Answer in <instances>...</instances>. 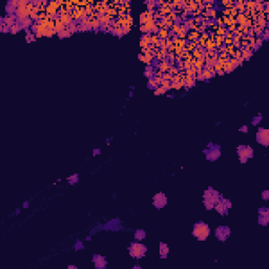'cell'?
Listing matches in <instances>:
<instances>
[{
  "label": "cell",
  "instance_id": "d6986e66",
  "mask_svg": "<svg viewBox=\"0 0 269 269\" xmlns=\"http://www.w3.org/2000/svg\"><path fill=\"white\" fill-rule=\"evenodd\" d=\"M239 132H242V134H248V132H249V127H248V125H246V124H244V125H242L239 128Z\"/></svg>",
  "mask_w": 269,
  "mask_h": 269
},
{
  "label": "cell",
  "instance_id": "7a4b0ae2",
  "mask_svg": "<svg viewBox=\"0 0 269 269\" xmlns=\"http://www.w3.org/2000/svg\"><path fill=\"white\" fill-rule=\"evenodd\" d=\"M191 234L196 238L198 241H206L210 235V227L207 223L203 221H199L195 223L193 229L191 231Z\"/></svg>",
  "mask_w": 269,
  "mask_h": 269
},
{
  "label": "cell",
  "instance_id": "277c9868",
  "mask_svg": "<svg viewBox=\"0 0 269 269\" xmlns=\"http://www.w3.org/2000/svg\"><path fill=\"white\" fill-rule=\"evenodd\" d=\"M203 152L206 157V160H208L209 162H216L222 155L221 146L218 144H213L212 142L207 144V147L204 149Z\"/></svg>",
  "mask_w": 269,
  "mask_h": 269
},
{
  "label": "cell",
  "instance_id": "603a6c76",
  "mask_svg": "<svg viewBox=\"0 0 269 269\" xmlns=\"http://www.w3.org/2000/svg\"><path fill=\"white\" fill-rule=\"evenodd\" d=\"M67 269H78V266L71 264V265H67Z\"/></svg>",
  "mask_w": 269,
  "mask_h": 269
},
{
  "label": "cell",
  "instance_id": "ffe728a7",
  "mask_svg": "<svg viewBox=\"0 0 269 269\" xmlns=\"http://www.w3.org/2000/svg\"><path fill=\"white\" fill-rule=\"evenodd\" d=\"M265 213H269V208L266 206H262L259 208V215H265Z\"/></svg>",
  "mask_w": 269,
  "mask_h": 269
},
{
  "label": "cell",
  "instance_id": "4fadbf2b",
  "mask_svg": "<svg viewBox=\"0 0 269 269\" xmlns=\"http://www.w3.org/2000/svg\"><path fill=\"white\" fill-rule=\"evenodd\" d=\"M134 239H135V241H139V242L145 240L146 239V231L142 228L136 229L134 231Z\"/></svg>",
  "mask_w": 269,
  "mask_h": 269
},
{
  "label": "cell",
  "instance_id": "9c48e42d",
  "mask_svg": "<svg viewBox=\"0 0 269 269\" xmlns=\"http://www.w3.org/2000/svg\"><path fill=\"white\" fill-rule=\"evenodd\" d=\"M257 142L267 147L269 145V130L265 127H259L257 132Z\"/></svg>",
  "mask_w": 269,
  "mask_h": 269
},
{
  "label": "cell",
  "instance_id": "484cf974",
  "mask_svg": "<svg viewBox=\"0 0 269 269\" xmlns=\"http://www.w3.org/2000/svg\"><path fill=\"white\" fill-rule=\"evenodd\" d=\"M110 140H112V138H106V140H105V141H106V144H107V145H109Z\"/></svg>",
  "mask_w": 269,
  "mask_h": 269
},
{
  "label": "cell",
  "instance_id": "7402d4cb",
  "mask_svg": "<svg viewBox=\"0 0 269 269\" xmlns=\"http://www.w3.org/2000/svg\"><path fill=\"white\" fill-rule=\"evenodd\" d=\"M22 207H23V208H26V209H27V208L30 207V202H29V201L24 202L23 205H22Z\"/></svg>",
  "mask_w": 269,
  "mask_h": 269
},
{
  "label": "cell",
  "instance_id": "9a60e30c",
  "mask_svg": "<svg viewBox=\"0 0 269 269\" xmlns=\"http://www.w3.org/2000/svg\"><path fill=\"white\" fill-rule=\"evenodd\" d=\"M66 181L70 185L72 186H75L76 184H78V182L80 181V177H79V174H72V176L67 177L66 178Z\"/></svg>",
  "mask_w": 269,
  "mask_h": 269
},
{
  "label": "cell",
  "instance_id": "52a82bcc",
  "mask_svg": "<svg viewBox=\"0 0 269 269\" xmlns=\"http://www.w3.org/2000/svg\"><path fill=\"white\" fill-rule=\"evenodd\" d=\"M167 203H168L167 197H166L165 193L162 192V191H160V192L154 195V197H152V199H151L152 206H154L155 208L158 209V210L163 209L166 206V205H167Z\"/></svg>",
  "mask_w": 269,
  "mask_h": 269
},
{
  "label": "cell",
  "instance_id": "cb8c5ba5",
  "mask_svg": "<svg viewBox=\"0 0 269 269\" xmlns=\"http://www.w3.org/2000/svg\"><path fill=\"white\" fill-rule=\"evenodd\" d=\"M91 239H93V235L90 234V235H87V237L85 238V241H87V242H90V241H91Z\"/></svg>",
  "mask_w": 269,
  "mask_h": 269
},
{
  "label": "cell",
  "instance_id": "44dd1931",
  "mask_svg": "<svg viewBox=\"0 0 269 269\" xmlns=\"http://www.w3.org/2000/svg\"><path fill=\"white\" fill-rule=\"evenodd\" d=\"M101 155V148H94L93 149V156L96 157V156H99Z\"/></svg>",
  "mask_w": 269,
  "mask_h": 269
},
{
  "label": "cell",
  "instance_id": "f1b7e54d",
  "mask_svg": "<svg viewBox=\"0 0 269 269\" xmlns=\"http://www.w3.org/2000/svg\"><path fill=\"white\" fill-rule=\"evenodd\" d=\"M130 90H135V86H134V85H132V86H130Z\"/></svg>",
  "mask_w": 269,
  "mask_h": 269
},
{
  "label": "cell",
  "instance_id": "4316f807",
  "mask_svg": "<svg viewBox=\"0 0 269 269\" xmlns=\"http://www.w3.org/2000/svg\"><path fill=\"white\" fill-rule=\"evenodd\" d=\"M128 95H129V98H132V96H134V91H132V90H130V91H129V94H128Z\"/></svg>",
  "mask_w": 269,
  "mask_h": 269
},
{
  "label": "cell",
  "instance_id": "6da1fadb",
  "mask_svg": "<svg viewBox=\"0 0 269 269\" xmlns=\"http://www.w3.org/2000/svg\"><path fill=\"white\" fill-rule=\"evenodd\" d=\"M222 195L211 186H208L203 192V205L207 210L215 208V205L220 201Z\"/></svg>",
  "mask_w": 269,
  "mask_h": 269
},
{
  "label": "cell",
  "instance_id": "83f0119b",
  "mask_svg": "<svg viewBox=\"0 0 269 269\" xmlns=\"http://www.w3.org/2000/svg\"><path fill=\"white\" fill-rule=\"evenodd\" d=\"M19 213H20V208H17L15 211V215H19Z\"/></svg>",
  "mask_w": 269,
  "mask_h": 269
},
{
  "label": "cell",
  "instance_id": "7c38bea8",
  "mask_svg": "<svg viewBox=\"0 0 269 269\" xmlns=\"http://www.w3.org/2000/svg\"><path fill=\"white\" fill-rule=\"evenodd\" d=\"M159 253H160V259L165 260L168 257L169 254V247L168 245L164 242H160L159 244Z\"/></svg>",
  "mask_w": 269,
  "mask_h": 269
},
{
  "label": "cell",
  "instance_id": "8992f818",
  "mask_svg": "<svg viewBox=\"0 0 269 269\" xmlns=\"http://www.w3.org/2000/svg\"><path fill=\"white\" fill-rule=\"evenodd\" d=\"M231 207H232L231 201L229 199L223 198V196H222L220 201L215 205V210L222 217H226L228 215V210L231 209Z\"/></svg>",
  "mask_w": 269,
  "mask_h": 269
},
{
  "label": "cell",
  "instance_id": "30bf717a",
  "mask_svg": "<svg viewBox=\"0 0 269 269\" xmlns=\"http://www.w3.org/2000/svg\"><path fill=\"white\" fill-rule=\"evenodd\" d=\"M123 228L122 226V222L119 218L112 219V220L107 221L106 223H104L102 225V229L106 230V231H119Z\"/></svg>",
  "mask_w": 269,
  "mask_h": 269
},
{
  "label": "cell",
  "instance_id": "8fae6325",
  "mask_svg": "<svg viewBox=\"0 0 269 269\" xmlns=\"http://www.w3.org/2000/svg\"><path fill=\"white\" fill-rule=\"evenodd\" d=\"M91 263L94 264V267L96 269H106L107 267V261L106 257L101 254H94L93 259H91Z\"/></svg>",
  "mask_w": 269,
  "mask_h": 269
},
{
  "label": "cell",
  "instance_id": "5bb4252c",
  "mask_svg": "<svg viewBox=\"0 0 269 269\" xmlns=\"http://www.w3.org/2000/svg\"><path fill=\"white\" fill-rule=\"evenodd\" d=\"M269 222V213H265V215H259L257 217V224L261 226H267Z\"/></svg>",
  "mask_w": 269,
  "mask_h": 269
},
{
  "label": "cell",
  "instance_id": "d4e9b609",
  "mask_svg": "<svg viewBox=\"0 0 269 269\" xmlns=\"http://www.w3.org/2000/svg\"><path fill=\"white\" fill-rule=\"evenodd\" d=\"M132 269H143V268L141 265H135L134 267H132Z\"/></svg>",
  "mask_w": 269,
  "mask_h": 269
},
{
  "label": "cell",
  "instance_id": "5b68a950",
  "mask_svg": "<svg viewBox=\"0 0 269 269\" xmlns=\"http://www.w3.org/2000/svg\"><path fill=\"white\" fill-rule=\"evenodd\" d=\"M237 155L239 156V160L241 164H244V163H247L249 159H252L254 156V151L253 148L249 145H238L237 147Z\"/></svg>",
  "mask_w": 269,
  "mask_h": 269
},
{
  "label": "cell",
  "instance_id": "ba28073f",
  "mask_svg": "<svg viewBox=\"0 0 269 269\" xmlns=\"http://www.w3.org/2000/svg\"><path fill=\"white\" fill-rule=\"evenodd\" d=\"M231 235V229L227 225H220L215 229V238L220 242H225Z\"/></svg>",
  "mask_w": 269,
  "mask_h": 269
},
{
  "label": "cell",
  "instance_id": "e0dca14e",
  "mask_svg": "<svg viewBox=\"0 0 269 269\" xmlns=\"http://www.w3.org/2000/svg\"><path fill=\"white\" fill-rule=\"evenodd\" d=\"M262 120H263V115H262L261 113H259V114H257V116H256V117L252 118L251 124H252L253 126H257V125H259V124L261 123V122H262Z\"/></svg>",
  "mask_w": 269,
  "mask_h": 269
},
{
  "label": "cell",
  "instance_id": "3957f363",
  "mask_svg": "<svg viewBox=\"0 0 269 269\" xmlns=\"http://www.w3.org/2000/svg\"><path fill=\"white\" fill-rule=\"evenodd\" d=\"M127 250H128V254L134 260H141L145 257L147 252V246L139 241H134L130 243Z\"/></svg>",
  "mask_w": 269,
  "mask_h": 269
},
{
  "label": "cell",
  "instance_id": "ac0fdd59",
  "mask_svg": "<svg viewBox=\"0 0 269 269\" xmlns=\"http://www.w3.org/2000/svg\"><path fill=\"white\" fill-rule=\"evenodd\" d=\"M261 199H262L263 201L267 202L269 200V190H263L262 193H261Z\"/></svg>",
  "mask_w": 269,
  "mask_h": 269
},
{
  "label": "cell",
  "instance_id": "2e32d148",
  "mask_svg": "<svg viewBox=\"0 0 269 269\" xmlns=\"http://www.w3.org/2000/svg\"><path fill=\"white\" fill-rule=\"evenodd\" d=\"M85 248V245H84V242L82 240H76V242L74 244V249L76 251H80V250H83Z\"/></svg>",
  "mask_w": 269,
  "mask_h": 269
}]
</instances>
